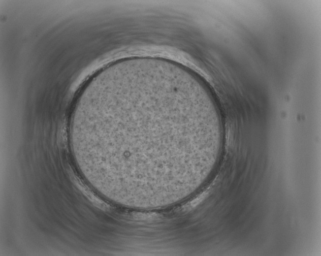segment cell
I'll return each instance as SVG.
<instances>
[{
  "mask_svg": "<svg viewBox=\"0 0 321 256\" xmlns=\"http://www.w3.org/2000/svg\"><path fill=\"white\" fill-rule=\"evenodd\" d=\"M223 132L219 116L183 85L128 69L85 87L70 126L88 180L113 188L123 205L186 187Z\"/></svg>",
  "mask_w": 321,
  "mask_h": 256,
  "instance_id": "1",
  "label": "cell"
}]
</instances>
